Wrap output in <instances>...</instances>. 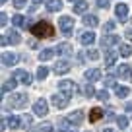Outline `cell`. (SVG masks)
I'll use <instances>...</instances> for the list:
<instances>
[{"mask_svg":"<svg viewBox=\"0 0 132 132\" xmlns=\"http://www.w3.org/2000/svg\"><path fill=\"white\" fill-rule=\"evenodd\" d=\"M58 25H60V31L64 33V35H70L72 27H74V20H72L70 16H62L60 20H58Z\"/></svg>","mask_w":132,"mask_h":132,"instance_id":"4","label":"cell"},{"mask_svg":"<svg viewBox=\"0 0 132 132\" xmlns=\"http://www.w3.org/2000/svg\"><path fill=\"white\" fill-rule=\"evenodd\" d=\"M97 99H99V101H107V99H109V91L107 89L97 91Z\"/></svg>","mask_w":132,"mask_h":132,"instance_id":"31","label":"cell"},{"mask_svg":"<svg viewBox=\"0 0 132 132\" xmlns=\"http://www.w3.org/2000/svg\"><path fill=\"white\" fill-rule=\"evenodd\" d=\"M101 117H103V109L95 107V109H91V111H89V120H91V122H97Z\"/></svg>","mask_w":132,"mask_h":132,"instance_id":"22","label":"cell"},{"mask_svg":"<svg viewBox=\"0 0 132 132\" xmlns=\"http://www.w3.org/2000/svg\"><path fill=\"white\" fill-rule=\"evenodd\" d=\"M117 43H119V35H105V37L101 39V47H105V49L117 45Z\"/></svg>","mask_w":132,"mask_h":132,"instance_id":"15","label":"cell"},{"mask_svg":"<svg viewBox=\"0 0 132 132\" xmlns=\"http://www.w3.org/2000/svg\"><path fill=\"white\" fill-rule=\"evenodd\" d=\"M119 54H120V56H130V54H132V47L126 45V43H122V45L119 47Z\"/></svg>","mask_w":132,"mask_h":132,"instance_id":"24","label":"cell"},{"mask_svg":"<svg viewBox=\"0 0 132 132\" xmlns=\"http://www.w3.org/2000/svg\"><path fill=\"white\" fill-rule=\"evenodd\" d=\"M23 124H25V126H29V124H31V117H25V120H23Z\"/></svg>","mask_w":132,"mask_h":132,"instance_id":"40","label":"cell"},{"mask_svg":"<svg viewBox=\"0 0 132 132\" xmlns=\"http://www.w3.org/2000/svg\"><path fill=\"white\" fill-rule=\"evenodd\" d=\"M87 8H89V4H87L86 0H78V2L74 4V12L76 14H86Z\"/></svg>","mask_w":132,"mask_h":132,"instance_id":"19","label":"cell"},{"mask_svg":"<svg viewBox=\"0 0 132 132\" xmlns=\"http://www.w3.org/2000/svg\"><path fill=\"white\" fill-rule=\"evenodd\" d=\"M103 132H115V130H113V128H105Z\"/></svg>","mask_w":132,"mask_h":132,"instance_id":"44","label":"cell"},{"mask_svg":"<svg viewBox=\"0 0 132 132\" xmlns=\"http://www.w3.org/2000/svg\"><path fill=\"white\" fill-rule=\"evenodd\" d=\"M126 111H128V113H132V103H126Z\"/></svg>","mask_w":132,"mask_h":132,"instance_id":"42","label":"cell"},{"mask_svg":"<svg viewBox=\"0 0 132 132\" xmlns=\"http://www.w3.org/2000/svg\"><path fill=\"white\" fill-rule=\"evenodd\" d=\"M58 86H60V91H62L64 95L72 97V93H74V82H70V80H62Z\"/></svg>","mask_w":132,"mask_h":132,"instance_id":"9","label":"cell"},{"mask_svg":"<svg viewBox=\"0 0 132 132\" xmlns=\"http://www.w3.org/2000/svg\"><path fill=\"white\" fill-rule=\"evenodd\" d=\"M0 2H2V4H4V2H8V0H0Z\"/></svg>","mask_w":132,"mask_h":132,"instance_id":"45","label":"cell"},{"mask_svg":"<svg viewBox=\"0 0 132 132\" xmlns=\"http://www.w3.org/2000/svg\"><path fill=\"white\" fill-rule=\"evenodd\" d=\"M115 93H117V97H126V95L130 93V89H128L126 86H117L115 87Z\"/></svg>","mask_w":132,"mask_h":132,"instance_id":"26","label":"cell"},{"mask_svg":"<svg viewBox=\"0 0 132 132\" xmlns=\"http://www.w3.org/2000/svg\"><path fill=\"white\" fill-rule=\"evenodd\" d=\"M115 29V21H107V23L103 25V31H105V35H107V31H113Z\"/></svg>","mask_w":132,"mask_h":132,"instance_id":"36","label":"cell"},{"mask_svg":"<svg viewBox=\"0 0 132 132\" xmlns=\"http://www.w3.org/2000/svg\"><path fill=\"white\" fill-rule=\"evenodd\" d=\"M14 87H16V80H8V82H4V84H2V91H4V93H6V91H12L14 89Z\"/></svg>","mask_w":132,"mask_h":132,"instance_id":"29","label":"cell"},{"mask_svg":"<svg viewBox=\"0 0 132 132\" xmlns=\"http://www.w3.org/2000/svg\"><path fill=\"white\" fill-rule=\"evenodd\" d=\"M117 76H119V78H122V80H130V78H132V68H130L128 64L119 66V70H117Z\"/></svg>","mask_w":132,"mask_h":132,"instance_id":"13","label":"cell"},{"mask_svg":"<svg viewBox=\"0 0 132 132\" xmlns=\"http://www.w3.org/2000/svg\"><path fill=\"white\" fill-rule=\"evenodd\" d=\"M126 37H128V39L132 41V29H128V31H126Z\"/></svg>","mask_w":132,"mask_h":132,"instance_id":"41","label":"cell"},{"mask_svg":"<svg viewBox=\"0 0 132 132\" xmlns=\"http://www.w3.org/2000/svg\"><path fill=\"white\" fill-rule=\"evenodd\" d=\"M20 62V56L18 54H14V53H4L2 54V64L4 66H14V64H18Z\"/></svg>","mask_w":132,"mask_h":132,"instance_id":"8","label":"cell"},{"mask_svg":"<svg viewBox=\"0 0 132 132\" xmlns=\"http://www.w3.org/2000/svg\"><path fill=\"white\" fill-rule=\"evenodd\" d=\"M68 70H70V62H68V60H58L56 64H54V72H56L58 76H60V74H66Z\"/></svg>","mask_w":132,"mask_h":132,"instance_id":"14","label":"cell"},{"mask_svg":"<svg viewBox=\"0 0 132 132\" xmlns=\"http://www.w3.org/2000/svg\"><path fill=\"white\" fill-rule=\"evenodd\" d=\"M39 130H41V132H53V124H49V122H43L41 126H39Z\"/></svg>","mask_w":132,"mask_h":132,"instance_id":"34","label":"cell"},{"mask_svg":"<svg viewBox=\"0 0 132 132\" xmlns=\"http://www.w3.org/2000/svg\"><path fill=\"white\" fill-rule=\"evenodd\" d=\"M66 120H68V124H74V126H80V124L84 122V113H82V111H74V113H72V115L68 117Z\"/></svg>","mask_w":132,"mask_h":132,"instance_id":"11","label":"cell"},{"mask_svg":"<svg viewBox=\"0 0 132 132\" xmlns=\"http://www.w3.org/2000/svg\"><path fill=\"white\" fill-rule=\"evenodd\" d=\"M25 4H27V0H14V6H16V8H23Z\"/></svg>","mask_w":132,"mask_h":132,"instance_id":"38","label":"cell"},{"mask_svg":"<svg viewBox=\"0 0 132 132\" xmlns=\"http://www.w3.org/2000/svg\"><path fill=\"white\" fill-rule=\"evenodd\" d=\"M82 93L86 95V97H93V95H97V93H95V89H93V86H84L82 87Z\"/></svg>","mask_w":132,"mask_h":132,"instance_id":"30","label":"cell"},{"mask_svg":"<svg viewBox=\"0 0 132 132\" xmlns=\"http://www.w3.org/2000/svg\"><path fill=\"white\" fill-rule=\"evenodd\" d=\"M115 16L119 18L120 21H124L128 18V6L126 4H117L115 6Z\"/></svg>","mask_w":132,"mask_h":132,"instance_id":"12","label":"cell"},{"mask_svg":"<svg viewBox=\"0 0 132 132\" xmlns=\"http://www.w3.org/2000/svg\"><path fill=\"white\" fill-rule=\"evenodd\" d=\"M117 56H119L117 53H113V51H107V54H105V66H107V68H111V66L117 62Z\"/></svg>","mask_w":132,"mask_h":132,"instance_id":"20","label":"cell"},{"mask_svg":"<svg viewBox=\"0 0 132 132\" xmlns=\"http://www.w3.org/2000/svg\"><path fill=\"white\" fill-rule=\"evenodd\" d=\"M0 43H2V47H6V45H20L21 43V35L12 29V31H8L6 35H2V41Z\"/></svg>","mask_w":132,"mask_h":132,"instance_id":"2","label":"cell"},{"mask_svg":"<svg viewBox=\"0 0 132 132\" xmlns=\"http://www.w3.org/2000/svg\"><path fill=\"white\" fill-rule=\"evenodd\" d=\"M8 23V16H6V12L0 14V25H6Z\"/></svg>","mask_w":132,"mask_h":132,"instance_id":"39","label":"cell"},{"mask_svg":"<svg viewBox=\"0 0 132 132\" xmlns=\"http://www.w3.org/2000/svg\"><path fill=\"white\" fill-rule=\"evenodd\" d=\"M109 4H111V0H97L99 8H109Z\"/></svg>","mask_w":132,"mask_h":132,"instance_id":"37","label":"cell"},{"mask_svg":"<svg viewBox=\"0 0 132 132\" xmlns=\"http://www.w3.org/2000/svg\"><path fill=\"white\" fill-rule=\"evenodd\" d=\"M62 8V0H49L47 2V10L49 12H58Z\"/></svg>","mask_w":132,"mask_h":132,"instance_id":"21","label":"cell"},{"mask_svg":"<svg viewBox=\"0 0 132 132\" xmlns=\"http://www.w3.org/2000/svg\"><path fill=\"white\" fill-rule=\"evenodd\" d=\"M111 86H115V76H107V78H105V89L111 87Z\"/></svg>","mask_w":132,"mask_h":132,"instance_id":"35","label":"cell"},{"mask_svg":"<svg viewBox=\"0 0 132 132\" xmlns=\"http://www.w3.org/2000/svg\"><path fill=\"white\" fill-rule=\"evenodd\" d=\"M117 122H119L120 128H126V126H128V117H119V119H117Z\"/></svg>","mask_w":132,"mask_h":132,"instance_id":"33","label":"cell"},{"mask_svg":"<svg viewBox=\"0 0 132 132\" xmlns=\"http://www.w3.org/2000/svg\"><path fill=\"white\" fill-rule=\"evenodd\" d=\"M70 2H78V0H70Z\"/></svg>","mask_w":132,"mask_h":132,"instance_id":"46","label":"cell"},{"mask_svg":"<svg viewBox=\"0 0 132 132\" xmlns=\"http://www.w3.org/2000/svg\"><path fill=\"white\" fill-rule=\"evenodd\" d=\"M14 80L25 84V86H29V84H31V74L25 72V70H16V72H14Z\"/></svg>","mask_w":132,"mask_h":132,"instance_id":"6","label":"cell"},{"mask_svg":"<svg viewBox=\"0 0 132 132\" xmlns=\"http://www.w3.org/2000/svg\"><path fill=\"white\" fill-rule=\"evenodd\" d=\"M86 54H87V58H89V60H97V58H99V53H97L95 49H89Z\"/></svg>","mask_w":132,"mask_h":132,"instance_id":"32","label":"cell"},{"mask_svg":"<svg viewBox=\"0 0 132 132\" xmlns=\"http://www.w3.org/2000/svg\"><path fill=\"white\" fill-rule=\"evenodd\" d=\"M8 126L10 128H20L21 126V119L20 117H8Z\"/></svg>","mask_w":132,"mask_h":132,"instance_id":"27","label":"cell"},{"mask_svg":"<svg viewBox=\"0 0 132 132\" xmlns=\"http://www.w3.org/2000/svg\"><path fill=\"white\" fill-rule=\"evenodd\" d=\"M56 53L62 54V56H70L72 54V47L68 45V43H60V45L56 47Z\"/></svg>","mask_w":132,"mask_h":132,"instance_id":"18","label":"cell"},{"mask_svg":"<svg viewBox=\"0 0 132 132\" xmlns=\"http://www.w3.org/2000/svg\"><path fill=\"white\" fill-rule=\"evenodd\" d=\"M14 25H18V27H29V23H27V20H25L23 16H20V14H16L14 16Z\"/></svg>","mask_w":132,"mask_h":132,"instance_id":"23","label":"cell"},{"mask_svg":"<svg viewBox=\"0 0 132 132\" xmlns=\"http://www.w3.org/2000/svg\"><path fill=\"white\" fill-rule=\"evenodd\" d=\"M41 2H43V0H33V4H35V6H37V4H41Z\"/></svg>","mask_w":132,"mask_h":132,"instance_id":"43","label":"cell"},{"mask_svg":"<svg viewBox=\"0 0 132 132\" xmlns=\"http://www.w3.org/2000/svg\"><path fill=\"white\" fill-rule=\"evenodd\" d=\"M35 76H37V80H45L47 76H49V68H47V66H39Z\"/></svg>","mask_w":132,"mask_h":132,"instance_id":"28","label":"cell"},{"mask_svg":"<svg viewBox=\"0 0 132 132\" xmlns=\"http://www.w3.org/2000/svg\"><path fill=\"white\" fill-rule=\"evenodd\" d=\"M99 78H101V70H97V68L86 70V80H87V82H97Z\"/></svg>","mask_w":132,"mask_h":132,"instance_id":"17","label":"cell"},{"mask_svg":"<svg viewBox=\"0 0 132 132\" xmlns=\"http://www.w3.org/2000/svg\"><path fill=\"white\" fill-rule=\"evenodd\" d=\"M27 105V95L25 93H14L12 99H10V107L14 109H23Z\"/></svg>","mask_w":132,"mask_h":132,"instance_id":"3","label":"cell"},{"mask_svg":"<svg viewBox=\"0 0 132 132\" xmlns=\"http://www.w3.org/2000/svg\"><path fill=\"white\" fill-rule=\"evenodd\" d=\"M33 113H35V115H39V117H45L47 113H49V105H47L45 99H39V101H35V103H33Z\"/></svg>","mask_w":132,"mask_h":132,"instance_id":"5","label":"cell"},{"mask_svg":"<svg viewBox=\"0 0 132 132\" xmlns=\"http://www.w3.org/2000/svg\"><path fill=\"white\" fill-rule=\"evenodd\" d=\"M95 39H97V37H95L93 31H86V33H82V35H80V43H82V45H86V47L93 45Z\"/></svg>","mask_w":132,"mask_h":132,"instance_id":"10","label":"cell"},{"mask_svg":"<svg viewBox=\"0 0 132 132\" xmlns=\"http://www.w3.org/2000/svg\"><path fill=\"white\" fill-rule=\"evenodd\" d=\"M53 54H54L53 49H45V51H41V54H39V60L47 62V60H51V58H53Z\"/></svg>","mask_w":132,"mask_h":132,"instance_id":"25","label":"cell"},{"mask_svg":"<svg viewBox=\"0 0 132 132\" xmlns=\"http://www.w3.org/2000/svg\"><path fill=\"white\" fill-rule=\"evenodd\" d=\"M68 99H70L68 95L62 93V95H54L51 101H53V105H54L56 109H66V107H68Z\"/></svg>","mask_w":132,"mask_h":132,"instance_id":"7","label":"cell"},{"mask_svg":"<svg viewBox=\"0 0 132 132\" xmlns=\"http://www.w3.org/2000/svg\"><path fill=\"white\" fill-rule=\"evenodd\" d=\"M31 33L35 37L43 39V37H53L54 29H53V25H51L49 21H37L35 25H31Z\"/></svg>","mask_w":132,"mask_h":132,"instance_id":"1","label":"cell"},{"mask_svg":"<svg viewBox=\"0 0 132 132\" xmlns=\"http://www.w3.org/2000/svg\"><path fill=\"white\" fill-rule=\"evenodd\" d=\"M84 25H87V27H97L99 25V20H97V16H93V14H86V16H84Z\"/></svg>","mask_w":132,"mask_h":132,"instance_id":"16","label":"cell"}]
</instances>
